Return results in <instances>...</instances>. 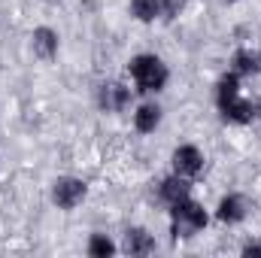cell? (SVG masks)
Wrapping results in <instances>:
<instances>
[{
	"mask_svg": "<svg viewBox=\"0 0 261 258\" xmlns=\"http://www.w3.org/2000/svg\"><path fill=\"white\" fill-rule=\"evenodd\" d=\"M125 252L128 255H149V252H155L152 234H146L143 228H130L125 234Z\"/></svg>",
	"mask_w": 261,
	"mask_h": 258,
	"instance_id": "obj_7",
	"label": "cell"
},
{
	"mask_svg": "<svg viewBox=\"0 0 261 258\" xmlns=\"http://www.w3.org/2000/svg\"><path fill=\"white\" fill-rule=\"evenodd\" d=\"M189 194H192V186H189V179H186V176H179V173L161 183V197H164L167 203H176V200H186Z\"/></svg>",
	"mask_w": 261,
	"mask_h": 258,
	"instance_id": "obj_10",
	"label": "cell"
},
{
	"mask_svg": "<svg viewBox=\"0 0 261 258\" xmlns=\"http://www.w3.org/2000/svg\"><path fill=\"white\" fill-rule=\"evenodd\" d=\"M130 76L140 91H161L167 85V67L155 55H137L130 61Z\"/></svg>",
	"mask_w": 261,
	"mask_h": 258,
	"instance_id": "obj_2",
	"label": "cell"
},
{
	"mask_svg": "<svg viewBox=\"0 0 261 258\" xmlns=\"http://www.w3.org/2000/svg\"><path fill=\"white\" fill-rule=\"evenodd\" d=\"M261 70V55L258 52H249V49H240L234 55V73L237 76H252Z\"/></svg>",
	"mask_w": 261,
	"mask_h": 258,
	"instance_id": "obj_12",
	"label": "cell"
},
{
	"mask_svg": "<svg viewBox=\"0 0 261 258\" xmlns=\"http://www.w3.org/2000/svg\"><path fill=\"white\" fill-rule=\"evenodd\" d=\"M161 3V15L164 18H173V15H179V9H182V0H158Z\"/></svg>",
	"mask_w": 261,
	"mask_h": 258,
	"instance_id": "obj_15",
	"label": "cell"
},
{
	"mask_svg": "<svg viewBox=\"0 0 261 258\" xmlns=\"http://www.w3.org/2000/svg\"><path fill=\"white\" fill-rule=\"evenodd\" d=\"M243 255H261V243H249V246H243Z\"/></svg>",
	"mask_w": 261,
	"mask_h": 258,
	"instance_id": "obj_16",
	"label": "cell"
},
{
	"mask_svg": "<svg viewBox=\"0 0 261 258\" xmlns=\"http://www.w3.org/2000/svg\"><path fill=\"white\" fill-rule=\"evenodd\" d=\"M158 122H161V110H158L155 104H143V107L137 110V116H134V125H137V131H143V134L155 131Z\"/></svg>",
	"mask_w": 261,
	"mask_h": 258,
	"instance_id": "obj_11",
	"label": "cell"
},
{
	"mask_svg": "<svg viewBox=\"0 0 261 258\" xmlns=\"http://www.w3.org/2000/svg\"><path fill=\"white\" fill-rule=\"evenodd\" d=\"M130 100V91L125 85H116V82H110V85H103L100 88V107L103 110H110V113H119V110H125Z\"/></svg>",
	"mask_w": 261,
	"mask_h": 258,
	"instance_id": "obj_6",
	"label": "cell"
},
{
	"mask_svg": "<svg viewBox=\"0 0 261 258\" xmlns=\"http://www.w3.org/2000/svg\"><path fill=\"white\" fill-rule=\"evenodd\" d=\"M130 12L140 21H152L155 15H161V3L158 0H130Z\"/></svg>",
	"mask_w": 261,
	"mask_h": 258,
	"instance_id": "obj_13",
	"label": "cell"
},
{
	"mask_svg": "<svg viewBox=\"0 0 261 258\" xmlns=\"http://www.w3.org/2000/svg\"><path fill=\"white\" fill-rule=\"evenodd\" d=\"M82 197H85V183L82 179H58L55 183V189H52V200L61 207V210H73L76 203H82Z\"/></svg>",
	"mask_w": 261,
	"mask_h": 258,
	"instance_id": "obj_4",
	"label": "cell"
},
{
	"mask_svg": "<svg viewBox=\"0 0 261 258\" xmlns=\"http://www.w3.org/2000/svg\"><path fill=\"white\" fill-rule=\"evenodd\" d=\"M170 219H173V234L176 237H192L206 225V213L203 207H197L195 200H176L170 203Z\"/></svg>",
	"mask_w": 261,
	"mask_h": 258,
	"instance_id": "obj_3",
	"label": "cell"
},
{
	"mask_svg": "<svg viewBox=\"0 0 261 258\" xmlns=\"http://www.w3.org/2000/svg\"><path fill=\"white\" fill-rule=\"evenodd\" d=\"M216 104H219L222 119H225V122H234V125H246V122H252V119H255V113H258V107H255V104H249V100H243V97H240L237 73L222 76L219 91H216Z\"/></svg>",
	"mask_w": 261,
	"mask_h": 258,
	"instance_id": "obj_1",
	"label": "cell"
},
{
	"mask_svg": "<svg viewBox=\"0 0 261 258\" xmlns=\"http://www.w3.org/2000/svg\"><path fill=\"white\" fill-rule=\"evenodd\" d=\"M173 170L179 173V176H197L200 170H203V155H200V149L197 146H179L176 152H173Z\"/></svg>",
	"mask_w": 261,
	"mask_h": 258,
	"instance_id": "obj_5",
	"label": "cell"
},
{
	"mask_svg": "<svg viewBox=\"0 0 261 258\" xmlns=\"http://www.w3.org/2000/svg\"><path fill=\"white\" fill-rule=\"evenodd\" d=\"M222 222H228V225H234V222H243L246 219V200L240 197V194H228L222 203H219V213H216Z\"/></svg>",
	"mask_w": 261,
	"mask_h": 258,
	"instance_id": "obj_9",
	"label": "cell"
},
{
	"mask_svg": "<svg viewBox=\"0 0 261 258\" xmlns=\"http://www.w3.org/2000/svg\"><path fill=\"white\" fill-rule=\"evenodd\" d=\"M116 252V246H113V240H107L103 234H94L91 237V243H88V255L91 258H107Z\"/></svg>",
	"mask_w": 261,
	"mask_h": 258,
	"instance_id": "obj_14",
	"label": "cell"
},
{
	"mask_svg": "<svg viewBox=\"0 0 261 258\" xmlns=\"http://www.w3.org/2000/svg\"><path fill=\"white\" fill-rule=\"evenodd\" d=\"M31 40H34V52H37L40 58H46V61L55 58V52H58V34H55V31H49V28H37Z\"/></svg>",
	"mask_w": 261,
	"mask_h": 258,
	"instance_id": "obj_8",
	"label": "cell"
}]
</instances>
